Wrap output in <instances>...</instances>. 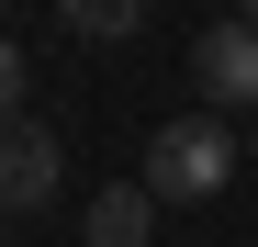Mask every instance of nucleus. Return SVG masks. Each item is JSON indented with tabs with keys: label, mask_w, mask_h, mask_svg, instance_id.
I'll return each instance as SVG.
<instances>
[{
	"label": "nucleus",
	"mask_w": 258,
	"mask_h": 247,
	"mask_svg": "<svg viewBox=\"0 0 258 247\" xmlns=\"http://www.w3.org/2000/svg\"><path fill=\"white\" fill-rule=\"evenodd\" d=\"M236 157H247V146H236L225 112H168L157 146H146V191H157V202H213V191L236 180Z\"/></svg>",
	"instance_id": "f257e3e1"
},
{
	"label": "nucleus",
	"mask_w": 258,
	"mask_h": 247,
	"mask_svg": "<svg viewBox=\"0 0 258 247\" xmlns=\"http://www.w3.org/2000/svg\"><path fill=\"white\" fill-rule=\"evenodd\" d=\"M191 79H202V101L258 112V23H213L202 45H191Z\"/></svg>",
	"instance_id": "f03ea898"
},
{
	"label": "nucleus",
	"mask_w": 258,
	"mask_h": 247,
	"mask_svg": "<svg viewBox=\"0 0 258 247\" xmlns=\"http://www.w3.org/2000/svg\"><path fill=\"white\" fill-rule=\"evenodd\" d=\"M0 135H12V214H34V202H56V135L45 124H0Z\"/></svg>",
	"instance_id": "7ed1b4c3"
},
{
	"label": "nucleus",
	"mask_w": 258,
	"mask_h": 247,
	"mask_svg": "<svg viewBox=\"0 0 258 247\" xmlns=\"http://www.w3.org/2000/svg\"><path fill=\"white\" fill-rule=\"evenodd\" d=\"M90 247H157V191L146 180H123L90 202Z\"/></svg>",
	"instance_id": "20e7f679"
},
{
	"label": "nucleus",
	"mask_w": 258,
	"mask_h": 247,
	"mask_svg": "<svg viewBox=\"0 0 258 247\" xmlns=\"http://www.w3.org/2000/svg\"><path fill=\"white\" fill-rule=\"evenodd\" d=\"M56 12H68L79 34H135V23H146V0H56Z\"/></svg>",
	"instance_id": "39448f33"
},
{
	"label": "nucleus",
	"mask_w": 258,
	"mask_h": 247,
	"mask_svg": "<svg viewBox=\"0 0 258 247\" xmlns=\"http://www.w3.org/2000/svg\"><path fill=\"white\" fill-rule=\"evenodd\" d=\"M23 112V45H0V124Z\"/></svg>",
	"instance_id": "423d86ee"
},
{
	"label": "nucleus",
	"mask_w": 258,
	"mask_h": 247,
	"mask_svg": "<svg viewBox=\"0 0 258 247\" xmlns=\"http://www.w3.org/2000/svg\"><path fill=\"white\" fill-rule=\"evenodd\" d=\"M0 214H12V135H0Z\"/></svg>",
	"instance_id": "0eeeda50"
},
{
	"label": "nucleus",
	"mask_w": 258,
	"mask_h": 247,
	"mask_svg": "<svg viewBox=\"0 0 258 247\" xmlns=\"http://www.w3.org/2000/svg\"><path fill=\"white\" fill-rule=\"evenodd\" d=\"M236 23H258V0H247V12H236Z\"/></svg>",
	"instance_id": "6e6552de"
},
{
	"label": "nucleus",
	"mask_w": 258,
	"mask_h": 247,
	"mask_svg": "<svg viewBox=\"0 0 258 247\" xmlns=\"http://www.w3.org/2000/svg\"><path fill=\"white\" fill-rule=\"evenodd\" d=\"M247 146H258V135H247Z\"/></svg>",
	"instance_id": "1a4fd4ad"
}]
</instances>
